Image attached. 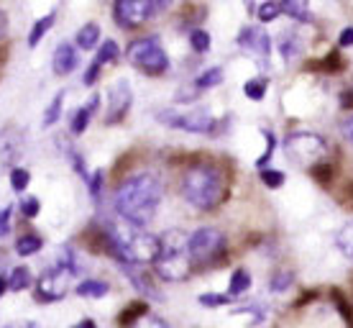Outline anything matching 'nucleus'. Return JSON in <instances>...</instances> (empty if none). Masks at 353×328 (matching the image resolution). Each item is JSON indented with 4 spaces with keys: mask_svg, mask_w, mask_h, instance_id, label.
<instances>
[{
    "mask_svg": "<svg viewBox=\"0 0 353 328\" xmlns=\"http://www.w3.org/2000/svg\"><path fill=\"white\" fill-rule=\"evenodd\" d=\"M74 293L80 298H88V300H103L110 295V284L105 280H97V277H88V280H80Z\"/></svg>",
    "mask_w": 353,
    "mask_h": 328,
    "instance_id": "obj_17",
    "label": "nucleus"
},
{
    "mask_svg": "<svg viewBox=\"0 0 353 328\" xmlns=\"http://www.w3.org/2000/svg\"><path fill=\"white\" fill-rule=\"evenodd\" d=\"M72 328H97V323L92 318H82V320H77Z\"/></svg>",
    "mask_w": 353,
    "mask_h": 328,
    "instance_id": "obj_50",
    "label": "nucleus"
},
{
    "mask_svg": "<svg viewBox=\"0 0 353 328\" xmlns=\"http://www.w3.org/2000/svg\"><path fill=\"white\" fill-rule=\"evenodd\" d=\"M77 64H80V49L72 44V41H62V44H57L52 54V70L54 75H59V77H67L72 72L77 70Z\"/></svg>",
    "mask_w": 353,
    "mask_h": 328,
    "instance_id": "obj_14",
    "label": "nucleus"
},
{
    "mask_svg": "<svg viewBox=\"0 0 353 328\" xmlns=\"http://www.w3.org/2000/svg\"><path fill=\"white\" fill-rule=\"evenodd\" d=\"M187 236L185 231L172 229L167 231L161 239V251L157 262H154V275L161 277L164 282H185L192 275V259L187 251Z\"/></svg>",
    "mask_w": 353,
    "mask_h": 328,
    "instance_id": "obj_4",
    "label": "nucleus"
},
{
    "mask_svg": "<svg viewBox=\"0 0 353 328\" xmlns=\"http://www.w3.org/2000/svg\"><path fill=\"white\" fill-rule=\"evenodd\" d=\"M100 103H103V98L95 93V95H90L88 103H82V106L72 113V118H70V133L72 136H82V133L88 131L90 121H92L95 113L100 110Z\"/></svg>",
    "mask_w": 353,
    "mask_h": 328,
    "instance_id": "obj_15",
    "label": "nucleus"
},
{
    "mask_svg": "<svg viewBox=\"0 0 353 328\" xmlns=\"http://www.w3.org/2000/svg\"><path fill=\"white\" fill-rule=\"evenodd\" d=\"M266 90H269V80L266 77H251V80L243 82V95L248 100H264L266 98Z\"/></svg>",
    "mask_w": 353,
    "mask_h": 328,
    "instance_id": "obj_30",
    "label": "nucleus"
},
{
    "mask_svg": "<svg viewBox=\"0 0 353 328\" xmlns=\"http://www.w3.org/2000/svg\"><path fill=\"white\" fill-rule=\"evenodd\" d=\"M261 136L266 139V149H264V154H261V157L256 160V169H259V172L269 167V162H272L274 151H276V136H274L272 128H261Z\"/></svg>",
    "mask_w": 353,
    "mask_h": 328,
    "instance_id": "obj_35",
    "label": "nucleus"
},
{
    "mask_svg": "<svg viewBox=\"0 0 353 328\" xmlns=\"http://www.w3.org/2000/svg\"><path fill=\"white\" fill-rule=\"evenodd\" d=\"M8 182H10V187H13L16 193H23V195H26L28 185H31V172H28V167H13V169H10Z\"/></svg>",
    "mask_w": 353,
    "mask_h": 328,
    "instance_id": "obj_33",
    "label": "nucleus"
},
{
    "mask_svg": "<svg viewBox=\"0 0 353 328\" xmlns=\"http://www.w3.org/2000/svg\"><path fill=\"white\" fill-rule=\"evenodd\" d=\"M179 193L197 211H215L228 197V180L218 164L197 162L185 169L179 180Z\"/></svg>",
    "mask_w": 353,
    "mask_h": 328,
    "instance_id": "obj_3",
    "label": "nucleus"
},
{
    "mask_svg": "<svg viewBox=\"0 0 353 328\" xmlns=\"http://www.w3.org/2000/svg\"><path fill=\"white\" fill-rule=\"evenodd\" d=\"M310 175H312V180H315L318 185L327 187L333 182V177H336V167L327 164V162H320V164H315V167L310 169Z\"/></svg>",
    "mask_w": 353,
    "mask_h": 328,
    "instance_id": "obj_39",
    "label": "nucleus"
},
{
    "mask_svg": "<svg viewBox=\"0 0 353 328\" xmlns=\"http://www.w3.org/2000/svg\"><path fill=\"white\" fill-rule=\"evenodd\" d=\"M100 39H103L100 26H97L95 21H88L85 26L77 28V34H74V46L82 49V52H90V49H97V46H100Z\"/></svg>",
    "mask_w": 353,
    "mask_h": 328,
    "instance_id": "obj_16",
    "label": "nucleus"
},
{
    "mask_svg": "<svg viewBox=\"0 0 353 328\" xmlns=\"http://www.w3.org/2000/svg\"><path fill=\"white\" fill-rule=\"evenodd\" d=\"M64 100H67V90H59L52 100H49V106H46L44 115H41V126L44 128H52V126L59 124V118L64 113Z\"/></svg>",
    "mask_w": 353,
    "mask_h": 328,
    "instance_id": "obj_23",
    "label": "nucleus"
},
{
    "mask_svg": "<svg viewBox=\"0 0 353 328\" xmlns=\"http://www.w3.org/2000/svg\"><path fill=\"white\" fill-rule=\"evenodd\" d=\"M292 282H294V272L292 269H276L269 280V290L272 293H284V290H290Z\"/></svg>",
    "mask_w": 353,
    "mask_h": 328,
    "instance_id": "obj_34",
    "label": "nucleus"
},
{
    "mask_svg": "<svg viewBox=\"0 0 353 328\" xmlns=\"http://www.w3.org/2000/svg\"><path fill=\"white\" fill-rule=\"evenodd\" d=\"M259 177H261L264 187H269V190H279V187L284 185L287 175H284V172H279V169H274V167H266V169H261V172H259Z\"/></svg>",
    "mask_w": 353,
    "mask_h": 328,
    "instance_id": "obj_41",
    "label": "nucleus"
},
{
    "mask_svg": "<svg viewBox=\"0 0 353 328\" xmlns=\"http://www.w3.org/2000/svg\"><path fill=\"white\" fill-rule=\"evenodd\" d=\"M318 64V70L320 72H325V75H338V72H343L345 70V62H343V57H341V52H327Z\"/></svg>",
    "mask_w": 353,
    "mask_h": 328,
    "instance_id": "obj_31",
    "label": "nucleus"
},
{
    "mask_svg": "<svg viewBox=\"0 0 353 328\" xmlns=\"http://www.w3.org/2000/svg\"><path fill=\"white\" fill-rule=\"evenodd\" d=\"M330 298H333V302H336L338 316L345 320V328H353V308H351V302L345 300L341 290H333V293H330Z\"/></svg>",
    "mask_w": 353,
    "mask_h": 328,
    "instance_id": "obj_40",
    "label": "nucleus"
},
{
    "mask_svg": "<svg viewBox=\"0 0 353 328\" xmlns=\"http://www.w3.org/2000/svg\"><path fill=\"white\" fill-rule=\"evenodd\" d=\"M336 247L343 251L345 257L353 259V221L345 223V226H341L336 233Z\"/></svg>",
    "mask_w": 353,
    "mask_h": 328,
    "instance_id": "obj_36",
    "label": "nucleus"
},
{
    "mask_svg": "<svg viewBox=\"0 0 353 328\" xmlns=\"http://www.w3.org/2000/svg\"><path fill=\"white\" fill-rule=\"evenodd\" d=\"M149 313V302L146 300H133L128 302L123 311H121V316H118V326L121 328H133L139 320L143 318Z\"/></svg>",
    "mask_w": 353,
    "mask_h": 328,
    "instance_id": "obj_20",
    "label": "nucleus"
},
{
    "mask_svg": "<svg viewBox=\"0 0 353 328\" xmlns=\"http://www.w3.org/2000/svg\"><path fill=\"white\" fill-rule=\"evenodd\" d=\"M8 328H44V326H39L36 320H26V323H18V326H8Z\"/></svg>",
    "mask_w": 353,
    "mask_h": 328,
    "instance_id": "obj_54",
    "label": "nucleus"
},
{
    "mask_svg": "<svg viewBox=\"0 0 353 328\" xmlns=\"http://www.w3.org/2000/svg\"><path fill=\"white\" fill-rule=\"evenodd\" d=\"M18 208H21V215H23L26 221H34L36 215L41 213V200H39L36 195H31V193H26V195L21 197Z\"/></svg>",
    "mask_w": 353,
    "mask_h": 328,
    "instance_id": "obj_38",
    "label": "nucleus"
},
{
    "mask_svg": "<svg viewBox=\"0 0 353 328\" xmlns=\"http://www.w3.org/2000/svg\"><path fill=\"white\" fill-rule=\"evenodd\" d=\"M108 233V257H113L118 264H154L161 251V239L157 233L146 231L143 226H133L123 218H108L100 223Z\"/></svg>",
    "mask_w": 353,
    "mask_h": 328,
    "instance_id": "obj_2",
    "label": "nucleus"
},
{
    "mask_svg": "<svg viewBox=\"0 0 353 328\" xmlns=\"http://www.w3.org/2000/svg\"><path fill=\"white\" fill-rule=\"evenodd\" d=\"M338 46H341V49L353 46V26H345L343 31H341V36H338Z\"/></svg>",
    "mask_w": 353,
    "mask_h": 328,
    "instance_id": "obj_47",
    "label": "nucleus"
},
{
    "mask_svg": "<svg viewBox=\"0 0 353 328\" xmlns=\"http://www.w3.org/2000/svg\"><path fill=\"white\" fill-rule=\"evenodd\" d=\"M8 293V275H0V298Z\"/></svg>",
    "mask_w": 353,
    "mask_h": 328,
    "instance_id": "obj_53",
    "label": "nucleus"
},
{
    "mask_svg": "<svg viewBox=\"0 0 353 328\" xmlns=\"http://www.w3.org/2000/svg\"><path fill=\"white\" fill-rule=\"evenodd\" d=\"M251 284H254L251 272H248L246 267H236L230 272V280H228V295L236 300V298H241V295H246L251 290Z\"/></svg>",
    "mask_w": 353,
    "mask_h": 328,
    "instance_id": "obj_19",
    "label": "nucleus"
},
{
    "mask_svg": "<svg viewBox=\"0 0 353 328\" xmlns=\"http://www.w3.org/2000/svg\"><path fill=\"white\" fill-rule=\"evenodd\" d=\"M121 272L128 277V282L143 295V298H149V300H161V293L157 290V284H154V277L149 275V269H143L139 264H128L123 262L121 264Z\"/></svg>",
    "mask_w": 353,
    "mask_h": 328,
    "instance_id": "obj_13",
    "label": "nucleus"
},
{
    "mask_svg": "<svg viewBox=\"0 0 353 328\" xmlns=\"http://www.w3.org/2000/svg\"><path fill=\"white\" fill-rule=\"evenodd\" d=\"M164 10H167L164 0H118L113 6V18L121 28H139Z\"/></svg>",
    "mask_w": 353,
    "mask_h": 328,
    "instance_id": "obj_9",
    "label": "nucleus"
},
{
    "mask_svg": "<svg viewBox=\"0 0 353 328\" xmlns=\"http://www.w3.org/2000/svg\"><path fill=\"white\" fill-rule=\"evenodd\" d=\"M100 72H103V67H100V64H97L95 59H92V62L88 64V70H85V75H82V82H85L88 88H92V85L97 82V77H100Z\"/></svg>",
    "mask_w": 353,
    "mask_h": 328,
    "instance_id": "obj_46",
    "label": "nucleus"
},
{
    "mask_svg": "<svg viewBox=\"0 0 353 328\" xmlns=\"http://www.w3.org/2000/svg\"><path fill=\"white\" fill-rule=\"evenodd\" d=\"M10 215H13V205H3L0 208V239H6L10 233Z\"/></svg>",
    "mask_w": 353,
    "mask_h": 328,
    "instance_id": "obj_45",
    "label": "nucleus"
},
{
    "mask_svg": "<svg viewBox=\"0 0 353 328\" xmlns=\"http://www.w3.org/2000/svg\"><path fill=\"white\" fill-rule=\"evenodd\" d=\"M187 251H190L194 269L218 267L228 254V239L215 226H200L187 236Z\"/></svg>",
    "mask_w": 353,
    "mask_h": 328,
    "instance_id": "obj_5",
    "label": "nucleus"
},
{
    "mask_svg": "<svg viewBox=\"0 0 353 328\" xmlns=\"http://www.w3.org/2000/svg\"><path fill=\"white\" fill-rule=\"evenodd\" d=\"M161 197H164L161 180L154 172H136L115 187V215L133 223V226H146L154 221V215L161 205Z\"/></svg>",
    "mask_w": 353,
    "mask_h": 328,
    "instance_id": "obj_1",
    "label": "nucleus"
},
{
    "mask_svg": "<svg viewBox=\"0 0 353 328\" xmlns=\"http://www.w3.org/2000/svg\"><path fill=\"white\" fill-rule=\"evenodd\" d=\"M85 185H88V193H90V197H92V203L100 205V200H103V185H105V172H103V169L90 172V177Z\"/></svg>",
    "mask_w": 353,
    "mask_h": 328,
    "instance_id": "obj_32",
    "label": "nucleus"
},
{
    "mask_svg": "<svg viewBox=\"0 0 353 328\" xmlns=\"http://www.w3.org/2000/svg\"><path fill=\"white\" fill-rule=\"evenodd\" d=\"M67 293H70V275L57 264L49 267L44 275L34 282L36 302H46V305H49V302H57V300H62V298H67Z\"/></svg>",
    "mask_w": 353,
    "mask_h": 328,
    "instance_id": "obj_10",
    "label": "nucleus"
},
{
    "mask_svg": "<svg viewBox=\"0 0 353 328\" xmlns=\"http://www.w3.org/2000/svg\"><path fill=\"white\" fill-rule=\"evenodd\" d=\"M256 16L261 23H272L274 18L282 16V3H276V0H269V3H261L256 8Z\"/></svg>",
    "mask_w": 353,
    "mask_h": 328,
    "instance_id": "obj_42",
    "label": "nucleus"
},
{
    "mask_svg": "<svg viewBox=\"0 0 353 328\" xmlns=\"http://www.w3.org/2000/svg\"><path fill=\"white\" fill-rule=\"evenodd\" d=\"M64 157H67V160H70L72 169H74V172H77V175H80V177L85 180V182H88L90 172H88V164H85V157H82L80 151L74 149V146H72V144H67V149H64Z\"/></svg>",
    "mask_w": 353,
    "mask_h": 328,
    "instance_id": "obj_37",
    "label": "nucleus"
},
{
    "mask_svg": "<svg viewBox=\"0 0 353 328\" xmlns=\"http://www.w3.org/2000/svg\"><path fill=\"white\" fill-rule=\"evenodd\" d=\"M223 80H225L223 67H208V70H203L192 80V88L197 90V93H205V90H212V88H218V85H223Z\"/></svg>",
    "mask_w": 353,
    "mask_h": 328,
    "instance_id": "obj_21",
    "label": "nucleus"
},
{
    "mask_svg": "<svg viewBox=\"0 0 353 328\" xmlns=\"http://www.w3.org/2000/svg\"><path fill=\"white\" fill-rule=\"evenodd\" d=\"M284 154L290 157L294 164L305 169H312L315 164L325 162L327 142L315 131H292L284 139Z\"/></svg>",
    "mask_w": 353,
    "mask_h": 328,
    "instance_id": "obj_7",
    "label": "nucleus"
},
{
    "mask_svg": "<svg viewBox=\"0 0 353 328\" xmlns=\"http://www.w3.org/2000/svg\"><path fill=\"white\" fill-rule=\"evenodd\" d=\"M197 302L200 305H205V308H223V305H228V302H233V298H230L228 293H203L200 298H197Z\"/></svg>",
    "mask_w": 353,
    "mask_h": 328,
    "instance_id": "obj_43",
    "label": "nucleus"
},
{
    "mask_svg": "<svg viewBox=\"0 0 353 328\" xmlns=\"http://www.w3.org/2000/svg\"><path fill=\"white\" fill-rule=\"evenodd\" d=\"M157 121H161L169 128H179L187 133H215V115L208 106H194L190 110H179V108H164L157 113Z\"/></svg>",
    "mask_w": 353,
    "mask_h": 328,
    "instance_id": "obj_8",
    "label": "nucleus"
},
{
    "mask_svg": "<svg viewBox=\"0 0 353 328\" xmlns=\"http://www.w3.org/2000/svg\"><path fill=\"white\" fill-rule=\"evenodd\" d=\"M0 136H3V131H0Z\"/></svg>",
    "mask_w": 353,
    "mask_h": 328,
    "instance_id": "obj_55",
    "label": "nucleus"
},
{
    "mask_svg": "<svg viewBox=\"0 0 353 328\" xmlns=\"http://www.w3.org/2000/svg\"><path fill=\"white\" fill-rule=\"evenodd\" d=\"M341 103H343V108H353V90H348V93L341 95Z\"/></svg>",
    "mask_w": 353,
    "mask_h": 328,
    "instance_id": "obj_51",
    "label": "nucleus"
},
{
    "mask_svg": "<svg viewBox=\"0 0 353 328\" xmlns=\"http://www.w3.org/2000/svg\"><path fill=\"white\" fill-rule=\"evenodd\" d=\"M133 328H172V326H169L164 318H159V316H154V313H146V316H143V318L139 320V323H136Z\"/></svg>",
    "mask_w": 353,
    "mask_h": 328,
    "instance_id": "obj_44",
    "label": "nucleus"
},
{
    "mask_svg": "<svg viewBox=\"0 0 353 328\" xmlns=\"http://www.w3.org/2000/svg\"><path fill=\"white\" fill-rule=\"evenodd\" d=\"M282 13L294 18V21H300V23L312 21V13H310L307 3H300V0H287V3H282Z\"/></svg>",
    "mask_w": 353,
    "mask_h": 328,
    "instance_id": "obj_29",
    "label": "nucleus"
},
{
    "mask_svg": "<svg viewBox=\"0 0 353 328\" xmlns=\"http://www.w3.org/2000/svg\"><path fill=\"white\" fill-rule=\"evenodd\" d=\"M105 115L103 121L105 126H118L125 121V115L131 113L133 106V88L128 80H115L108 90V100H105Z\"/></svg>",
    "mask_w": 353,
    "mask_h": 328,
    "instance_id": "obj_11",
    "label": "nucleus"
},
{
    "mask_svg": "<svg viewBox=\"0 0 353 328\" xmlns=\"http://www.w3.org/2000/svg\"><path fill=\"white\" fill-rule=\"evenodd\" d=\"M341 131H343L345 142H351V144H353V115H351V118H345L343 126H341Z\"/></svg>",
    "mask_w": 353,
    "mask_h": 328,
    "instance_id": "obj_48",
    "label": "nucleus"
},
{
    "mask_svg": "<svg viewBox=\"0 0 353 328\" xmlns=\"http://www.w3.org/2000/svg\"><path fill=\"white\" fill-rule=\"evenodd\" d=\"M239 46L243 52L254 54V57L269 59V54H272V36L266 34L261 26H243L239 31Z\"/></svg>",
    "mask_w": 353,
    "mask_h": 328,
    "instance_id": "obj_12",
    "label": "nucleus"
},
{
    "mask_svg": "<svg viewBox=\"0 0 353 328\" xmlns=\"http://www.w3.org/2000/svg\"><path fill=\"white\" fill-rule=\"evenodd\" d=\"M343 200L348 205H353V180L348 182V187H345V193H343Z\"/></svg>",
    "mask_w": 353,
    "mask_h": 328,
    "instance_id": "obj_52",
    "label": "nucleus"
},
{
    "mask_svg": "<svg viewBox=\"0 0 353 328\" xmlns=\"http://www.w3.org/2000/svg\"><path fill=\"white\" fill-rule=\"evenodd\" d=\"M190 46H192V52H197V54H208L212 49L210 31L203 26H194L192 31H190Z\"/></svg>",
    "mask_w": 353,
    "mask_h": 328,
    "instance_id": "obj_26",
    "label": "nucleus"
},
{
    "mask_svg": "<svg viewBox=\"0 0 353 328\" xmlns=\"http://www.w3.org/2000/svg\"><path fill=\"white\" fill-rule=\"evenodd\" d=\"M31 284H34V275L28 267L18 264L8 272V293H23Z\"/></svg>",
    "mask_w": 353,
    "mask_h": 328,
    "instance_id": "obj_24",
    "label": "nucleus"
},
{
    "mask_svg": "<svg viewBox=\"0 0 353 328\" xmlns=\"http://www.w3.org/2000/svg\"><path fill=\"white\" fill-rule=\"evenodd\" d=\"M44 249V236H39L34 231H26V233H21L16 241V254L18 257H34Z\"/></svg>",
    "mask_w": 353,
    "mask_h": 328,
    "instance_id": "obj_22",
    "label": "nucleus"
},
{
    "mask_svg": "<svg viewBox=\"0 0 353 328\" xmlns=\"http://www.w3.org/2000/svg\"><path fill=\"white\" fill-rule=\"evenodd\" d=\"M300 52H302V41L292 31L279 36V54H282L287 62H292L294 57H300Z\"/></svg>",
    "mask_w": 353,
    "mask_h": 328,
    "instance_id": "obj_27",
    "label": "nucleus"
},
{
    "mask_svg": "<svg viewBox=\"0 0 353 328\" xmlns=\"http://www.w3.org/2000/svg\"><path fill=\"white\" fill-rule=\"evenodd\" d=\"M125 59L136 67V70H141L143 75H149V77H161V75H167L169 67H172V59H169L167 49L161 46V39L159 36H141V39H133L128 49H125Z\"/></svg>",
    "mask_w": 353,
    "mask_h": 328,
    "instance_id": "obj_6",
    "label": "nucleus"
},
{
    "mask_svg": "<svg viewBox=\"0 0 353 328\" xmlns=\"http://www.w3.org/2000/svg\"><path fill=\"white\" fill-rule=\"evenodd\" d=\"M8 34V16H6V10L0 8V39Z\"/></svg>",
    "mask_w": 353,
    "mask_h": 328,
    "instance_id": "obj_49",
    "label": "nucleus"
},
{
    "mask_svg": "<svg viewBox=\"0 0 353 328\" xmlns=\"http://www.w3.org/2000/svg\"><path fill=\"white\" fill-rule=\"evenodd\" d=\"M57 267H62L70 277H77L82 272L80 259H77V249H72L70 244L59 247V257H57Z\"/></svg>",
    "mask_w": 353,
    "mask_h": 328,
    "instance_id": "obj_25",
    "label": "nucleus"
},
{
    "mask_svg": "<svg viewBox=\"0 0 353 328\" xmlns=\"http://www.w3.org/2000/svg\"><path fill=\"white\" fill-rule=\"evenodd\" d=\"M54 21H57V10H49L46 16L36 18L34 26H31V31H28V39H26L28 49H36V46L44 41V36L49 34V31H52Z\"/></svg>",
    "mask_w": 353,
    "mask_h": 328,
    "instance_id": "obj_18",
    "label": "nucleus"
},
{
    "mask_svg": "<svg viewBox=\"0 0 353 328\" xmlns=\"http://www.w3.org/2000/svg\"><path fill=\"white\" fill-rule=\"evenodd\" d=\"M118 57H121V46H118V41H113V39H105L103 44L97 46L95 62L100 64V67H105V64L115 62Z\"/></svg>",
    "mask_w": 353,
    "mask_h": 328,
    "instance_id": "obj_28",
    "label": "nucleus"
}]
</instances>
